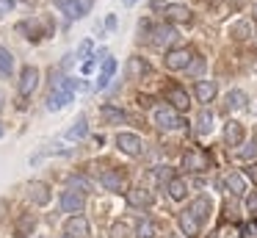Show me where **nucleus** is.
<instances>
[{"instance_id":"nucleus-1","label":"nucleus","mask_w":257,"mask_h":238,"mask_svg":"<svg viewBox=\"0 0 257 238\" xmlns=\"http://www.w3.org/2000/svg\"><path fill=\"white\" fill-rule=\"evenodd\" d=\"M91 6H94V0H56V9L64 11L69 20H78V17L89 14Z\"/></svg>"},{"instance_id":"nucleus-2","label":"nucleus","mask_w":257,"mask_h":238,"mask_svg":"<svg viewBox=\"0 0 257 238\" xmlns=\"http://www.w3.org/2000/svg\"><path fill=\"white\" fill-rule=\"evenodd\" d=\"M180 39V33L174 31L172 25H158V28H152V44L155 47H166V44H172V42H177Z\"/></svg>"},{"instance_id":"nucleus-3","label":"nucleus","mask_w":257,"mask_h":238,"mask_svg":"<svg viewBox=\"0 0 257 238\" xmlns=\"http://www.w3.org/2000/svg\"><path fill=\"white\" fill-rule=\"evenodd\" d=\"M155 125L163 127V130H174V127H180L183 122H180V116L174 108H158L155 111Z\"/></svg>"},{"instance_id":"nucleus-4","label":"nucleus","mask_w":257,"mask_h":238,"mask_svg":"<svg viewBox=\"0 0 257 238\" xmlns=\"http://www.w3.org/2000/svg\"><path fill=\"white\" fill-rule=\"evenodd\" d=\"M163 64H166V69H185V66L191 64V50H169V55L163 58Z\"/></svg>"},{"instance_id":"nucleus-5","label":"nucleus","mask_w":257,"mask_h":238,"mask_svg":"<svg viewBox=\"0 0 257 238\" xmlns=\"http://www.w3.org/2000/svg\"><path fill=\"white\" fill-rule=\"evenodd\" d=\"M36 83H39V69H36V66H25L23 75H20V94L28 97V94L36 89Z\"/></svg>"},{"instance_id":"nucleus-6","label":"nucleus","mask_w":257,"mask_h":238,"mask_svg":"<svg viewBox=\"0 0 257 238\" xmlns=\"http://www.w3.org/2000/svg\"><path fill=\"white\" fill-rule=\"evenodd\" d=\"M83 194L80 191H72V188H69V191H64L61 194V208L67 210V213H80V210H83Z\"/></svg>"},{"instance_id":"nucleus-7","label":"nucleus","mask_w":257,"mask_h":238,"mask_svg":"<svg viewBox=\"0 0 257 238\" xmlns=\"http://www.w3.org/2000/svg\"><path fill=\"white\" fill-rule=\"evenodd\" d=\"M116 144H119V149L127 152V155H141V138L136 136V133H119Z\"/></svg>"},{"instance_id":"nucleus-8","label":"nucleus","mask_w":257,"mask_h":238,"mask_svg":"<svg viewBox=\"0 0 257 238\" xmlns=\"http://www.w3.org/2000/svg\"><path fill=\"white\" fill-rule=\"evenodd\" d=\"M100 183H102V188H108V191H122L124 188V175L116 172V169H108V172L100 175Z\"/></svg>"},{"instance_id":"nucleus-9","label":"nucleus","mask_w":257,"mask_h":238,"mask_svg":"<svg viewBox=\"0 0 257 238\" xmlns=\"http://www.w3.org/2000/svg\"><path fill=\"white\" fill-rule=\"evenodd\" d=\"M188 210H191V216H194L199 224H205L207 216H210V199H207V197H196L194 202H191Z\"/></svg>"},{"instance_id":"nucleus-10","label":"nucleus","mask_w":257,"mask_h":238,"mask_svg":"<svg viewBox=\"0 0 257 238\" xmlns=\"http://www.w3.org/2000/svg\"><path fill=\"white\" fill-rule=\"evenodd\" d=\"M180 227H183V232H185L188 238H196V235L202 232V224L194 219V216H191V210H188V208H185L183 213H180Z\"/></svg>"},{"instance_id":"nucleus-11","label":"nucleus","mask_w":257,"mask_h":238,"mask_svg":"<svg viewBox=\"0 0 257 238\" xmlns=\"http://www.w3.org/2000/svg\"><path fill=\"white\" fill-rule=\"evenodd\" d=\"M166 97H169V103H172V108H174V111H185V108L191 105L188 94H185L180 86H172V89L166 92Z\"/></svg>"},{"instance_id":"nucleus-12","label":"nucleus","mask_w":257,"mask_h":238,"mask_svg":"<svg viewBox=\"0 0 257 238\" xmlns=\"http://www.w3.org/2000/svg\"><path fill=\"white\" fill-rule=\"evenodd\" d=\"M28 197L34 199L36 205H47V202H50V188H47L45 183L36 180V183H31V186H28Z\"/></svg>"},{"instance_id":"nucleus-13","label":"nucleus","mask_w":257,"mask_h":238,"mask_svg":"<svg viewBox=\"0 0 257 238\" xmlns=\"http://www.w3.org/2000/svg\"><path fill=\"white\" fill-rule=\"evenodd\" d=\"M67 235H72V238L89 235V221H86L83 216H72V219L67 221Z\"/></svg>"},{"instance_id":"nucleus-14","label":"nucleus","mask_w":257,"mask_h":238,"mask_svg":"<svg viewBox=\"0 0 257 238\" xmlns=\"http://www.w3.org/2000/svg\"><path fill=\"white\" fill-rule=\"evenodd\" d=\"M163 14H166L169 22H185V20H191V11L185 9V6H180V3L163 6Z\"/></svg>"},{"instance_id":"nucleus-15","label":"nucleus","mask_w":257,"mask_h":238,"mask_svg":"<svg viewBox=\"0 0 257 238\" xmlns=\"http://www.w3.org/2000/svg\"><path fill=\"white\" fill-rule=\"evenodd\" d=\"M34 227H36V219H34V213H25V216H20V221L14 224V238H28Z\"/></svg>"},{"instance_id":"nucleus-16","label":"nucleus","mask_w":257,"mask_h":238,"mask_svg":"<svg viewBox=\"0 0 257 238\" xmlns=\"http://www.w3.org/2000/svg\"><path fill=\"white\" fill-rule=\"evenodd\" d=\"M224 141H227L229 147H238V144L243 141V125H238V122H229V125L224 127Z\"/></svg>"},{"instance_id":"nucleus-17","label":"nucleus","mask_w":257,"mask_h":238,"mask_svg":"<svg viewBox=\"0 0 257 238\" xmlns=\"http://www.w3.org/2000/svg\"><path fill=\"white\" fill-rule=\"evenodd\" d=\"M183 166L188 172H205L207 169V158H205V155H199V152H185Z\"/></svg>"},{"instance_id":"nucleus-18","label":"nucleus","mask_w":257,"mask_h":238,"mask_svg":"<svg viewBox=\"0 0 257 238\" xmlns=\"http://www.w3.org/2000/svg\"><path fill=\"white\" fill-rule=\"evenodd\" d=\"M194 92H196V97H199V103H210V100L216 97V83L213 81H196Z\"/></svg>"},{"instance_id":"nucleus-19","label":"nucleus","mask_w":257,"mask_h":238,"mask_svg":"<svg viewBox=\"0 0 257 238\" xmlns=\"http://www.w3.org/2000/svg\"><path fill=\"white\" fill-rule=\"evenodd\" d=\"M100 114H102V119H105L108 125H122V122L127 119V116H124V111H116L113 105H102Z\"/></svg>"},{"instance_id":"nucleus-20","label":"nucleus","mask_w":257,"mask_h":238,"mask_svg":"<svg viewBox=\"0 0 257 238\" xmlns=\"http://www.w3.org/2000/svg\"><path fill=\"white\" fill-rule=\"evenodd\" d=\"M127 202L133 205V208H144V205H150V191L133 188V191H127Z\"/></svg>"},{"instance_id":"nucleus-21","label":"nucleus","mask_w":257,"mask_h":238,"mask_svg":"<svg viewBox=\"0 0 257 238\" xmlns=\"http://www.w3.org/2000/svg\"><path fill=\"white\" fill-rule=\"evenodd\" d=\"M113 72H116V61H113V58H105V64H102V72H100V81H97V89H105Z\"/></svg>"},{"instance_id":"nucleus-22","label":"nucleus","mask_w":257,"mask_h":238,"mask_svg":"<svg viewBox=\"0 0 257 238\" xmlns=\"http://www.w3.org/2000/svg\"><path fill=\"white\" fill-rule=\"evenodd\" d=\"M227 188H229L232 194H243V191H246V180H243V175H238V172L227 175Z\"/></svg>"},{"instance_id":"nucleus-23","label":"nucleus","mask_w":257,"mask_h":238,"mask_svg":"<svg viewBox=\"0 0 257 238\" xmlns=\"http://www.w3.org/2000/svg\"><path fill=\"white\" fill-rule=\"evenodd\" d=\"M166 191H169V197H172V199H183L188 188H185V183H183V180H177V177H174V180L166 186Z\"/></svg>"},{"instance_id":"nucleus-24","label":"nucleus","mask_w":257,"mask_h":238,"mask_svg":"<svg viewBox=\"0 0 257 238\" xmlns=\"http://www.w3.org/2000/svg\"><path fill=\"white\" fill-rule=\"evenodd\" d=\"M86 133H89V125H86V119L80 116V119L75 122V125L69 127V130H67V138H83Z\"/></svg>"},{"instance_id":"nucleus-25","label":"nucleus","mask_w":257,"mask_h":238,"mask_svg":"<svg viewBox=\"0 0 257 238\" xmlns=\"http://www.w3.org/2000/svg\"><path fill=\"white\" fill-rule=\"evenodd\" d=\"M12 69H14L12 53H9L6 47H0V72H3V75H12Z\"/></svg>"},{"instance_id":"nucleus-26","label":"nucleus","mask_w":257,"mask_h":238,"mask_svg":"<svg viewBox=\"0 0 257 238\" xmlns=\"http://www.w3.org/2000/svg\"><path fill=\"white\" fill-rule=\"evenodd\" d=\"M150 72V64H147L144 58H130V75L133 77H141V75H147Z\"/></svg>"},{"instance_id":"nucleus-27","label":"nucleus","mask_w":257,"mask_h":238,"mask_svg":"<svg viewBox=\"0 0 257 238\" xmlns=\"http://www.w3.org/2000/svg\"><path fill=\"white\" fill-rule=\"evenodd\" d=\"M155 224H152V221H139V227H136V238H155Z\"/></svg>"},{"instance_id":"nucleus-28","label":"nucleus","mask_w":257,"mask_h":238,"mask_svg":"<svg viewBox=\"0 0 257 238\" xmlns=\"http://www.w3.org/2000/svg\"><path fill=\"white\" fill-rule=\"evenodd\" d=\"M246 105V94L243 92H229L227 94V108L232 111V108H243Z\"/></svg>"},{"instance_id":"nucleus-29","label":"nucleus","mask_w":257,"mask_h":238,"mask_svg":"<svg viewBox=\"0 0 257 238\" xmlns=\"http://www.w3.org/2000/svg\"><path fill=\"white\" fill-rule=\"evenodd\" d=\"M69 186H72V191H89V180H86V177H80V175H72L69 177Z\"/></svg>"},{"instance_id":"nucleus-30","label":"nucleus","mask_w":257,"mask_h":238,"mask_svg":"<svg viewBox=\"0 0 257 238\" xmlns=\"http://www.w3.org/2000/svg\"><path fill=\"white\" fill-rule=\"evenodd\" d=\"M210 127H213V114L210 111H202L199 114V133H210Z\"/></svg>"},{"instance_id":"nucleus-31","label":"nucleus","mask_w":257,"mask_h":238,"mask_svg":"<svg viewBox=\"0 0 257 238\" xmlns=\"http://www.w3.org/2000/svg\"><path fill=\"white\" fill-rule=\"evenodd\" d=\"M111 238H130V227L124 224V221H116V224L111 227Z\"/></svg>"},{"instance_id":"nucleus-32","label":"nucleus","mask_w":257,"mask_h":238,"mask_svg":"<svg viewBox=\"0 0 257 238\" xmlns=\"http://www.w3.org/2000/svg\"><path fill=\"white\" fill-rule=\"evenodd\" d=\"M249 33H251L249 22H238V25H232V36L235 39H249Z\"/></svg>"},{"instance_id":"nucleus-33","label":"nucleus","mask_w":257,"mask_h":238,"mask_svg":"<svg viewBox=\"0 0 257 238\" xmlns=\"http://www.w3.org/2000/svg\"><path fill=\"white\" fill-rule=\"evenodd\" d=\"M251 155H257V141H249L243 149L238 152V158H251Z\"/></svg>"},{"instance_id":"nucleus-34","label":"nucleus","mask_w":257,"mask_h":238,"mask_svg":"<svg viewBox=\"0 0 257 238\" xmlns=\"http://www.w3.org/2000/svg\"><path fill=\"white\" fill-rule=\"evenodd\" d=\"M89 53H91V42H89V39H83V42H80V47H78V58H86Z\"/></svg>"},{"instance_id":"nucleus-35","label":"nucleus","mask_w":257,"mask_h":238,"mask_svg":"<svg viewBox=\"0 0 257 238\" xmlns=\"http://www.w3.org/2000/svg\"><path fill=\"white\" fill-rule=\"evenodd\" d=\"M202 69H205V61H202V58H196L194 66L188 64V72H191V75H202Z\"/></svg>"},{"instance_id":"nucleus-36","label":"nucleus","mask_w":257,"mask_h":238,"mask_svg":"<svg viewBox=\"0 0 257 238\" xmlns=\"http://www.w3.org/2000/svg\"><path fill=\"white\" fill-rule=\"evenodd\" d=\"M246 208H249V213H254V216H257V191H254V194H249V199H246Z\"/></svg>"},{"instance_id":"nucleus-37","label":"nucleus","mask_w":257,"mask_h":238,"mask_svg":"<svg viewBox=\"0 0 257 238\" xmlns=\"http://www.w3.org/2000/svg\"><path fill=\"white\" fill-rule=\"evenodd\" d=\"M246 175H249L251 180H257V166H249V169H246Z\"/></svg>"},{"instance_id":"nucleus-38","label":"nucleus","mask_w":257,"mask_h":238,"mask_svg":"<svg viewBox=\"0 0 257 238\" xmlns=\"http://www.w3.org/2000/svg\"><path fill=\"white\" fill-rule=\"evenodd\" d=\"M3 6H6V9H12V6H14V0H3Z\"/></svg>"},{"instance_id":"nucleus-39","label":"nucleus","mask_w":257,"mask_h":238,"mask_svg":"<svg viewBox=\"0 0 257 238\" xmlns=\"http://www.w3.org/2000/svg\"><path fill=\"white\" fill-rule=\"evenodd\" d=\"M122 3H124V6H130V3H136V0H122Z\"/></svg>"},{"instance_id":"nucleus-40","label":"nucleus","mask_w":257,"mask_h":238,"mask_svg":"<svg viewBox=\"0 0 257 238\" xmlns=\"http://www.w3.org/2000/svg\"><path fill=\"white\" fill-rule=\"evenodd\" d=\"M254 17H257V3H254Z\"/></svg>"},{"instance_id":"nucleus-41","label":"nucleus","mask_w":257,"mask_h":238,"mask_svg":"<svg viewBox=\"0 0 257 238\" xmlns=\"http://www.w3.org/2000/svg\"><path fill=\"white\" fill-rule=\"evenodd\" d=\"M0 136H3V125H0Z\"/></svg>"},{"instance_id":"nucleus-42","label":"nucleus","mask_w":257,"mask_h":238,"mask_svg":"<svg viewBox=\"0 0 257 238\" xmlns=\"http://www.w3.org/2000/svg\"><path fill=\"white\" fill-rule=\"evenodd\" d=\"M61 238H72V235H61Z\"/></svg>"}]
</instances>
